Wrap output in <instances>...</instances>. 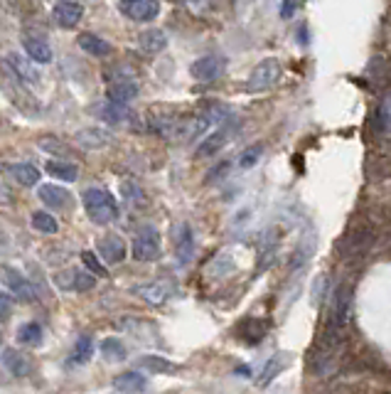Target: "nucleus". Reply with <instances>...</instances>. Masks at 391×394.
Here are the masks:
<instances>
[{
    "label": "nucleus",
    "mask_w": 391,
    "mask_h": 394,
    "mask_svg": "<svg viewBox=\"0 0 391 394\" xmlns=\"http://www.w3.org/2000/svg\"><path fill=\"white\" fill-rule=\"evenodd\" d=\"M261 156H263V146H251V148H246L244 153L239 156V168L241 170H249V168H254L256 163L261 161Z\"/></svg>",
    "instance_id": "34"
},
{
    "label": "nucleus",
    "mask_w": 391,
    "mask_h": 394,
    "mask_svg": "<svg viewBox=\"0 0 391 394\" xmlns=\"http://www.w3.org/2000/svg\"><path fill=\"white\" fill-rule=\"evenodd\" d=\"M172 281H167V278H158V281H151V283H143V286H138V296H141L146 304L151 306H163L167 299L172 296Z\"/></svg>",
    "instance_id": "13"
},
{
    "label": "nucleus",
    "mask_w": 391,
    "mask_h": 394,
    "mask_svg": "<svg viewBox=\"0 0 391 394\" xmlns=\"http://www.w3.org/2000/svg\"><path fill=\"white\" fill-rule=\"evenodd\" d=\"M121 15L136 22H151L160 13V3L158 0H121L118 3Z\"/></svg>",
    "instance_id": "7"
},
{
    "label": "nucleus",
    "mask_w": 391,
    "mask_h": 394,
    "mask_svg": "<svg viewBox=\"0 0 391 394\" xmlns=\"http://www.w3.org/2000/svg\"><path fill=\"white\" fill-rule=\"evenodd\" d=\"M229 116V109L219 102H202L185 121H177L175 138L177 141H195L202 133L210 131L214 123H221Z\"/></svg>",
    "instance_id": "1"
},
{
    "label": "nucleus",
    "mask_w": 391,
    "mask_h": 394,
    "mask_svg": "<svg viewBox=\"0 0 391 394\" xmlns=\"http://www.w3.org/2000/svg\"><path fill=\"white\" fill-rule=\"evenodd\" d=\"M40 200L52 210H69V208H74V197H71V192L67 190V187H62V185H52V182H50V185L40 187Z\"/></svg>",
    "instance_id": "16"
},
{
    "label": "nucleus",
    "mask_w": 391,
    "mask_h": 394,
    "mask_svg": "<svg viewBox=\"0 0 391 394\" xmlns=\"http://www.w3.org/2000/svg\"><path fill=\"white\" fill-rule=\"evenodd\" d=\"M18 343L20 345H40L42 343V328L40 323H25L18 328Z\"/></svg>",
    "instance_id": "30"
},
{
    "label": "nucleus",
    "mask_w": 391,
    "mask_h": 394,
    "mask_svg": "<svg viewBox=\"0 0 391 394\" xmlns=\"http://www.w3.org/2000/svg\"><path fill=\"white\" fill-rule=\"evenodd\" d=\"M11 175L25 187H32L40 182V170L32 163H15V165H11Z\"/></svg>",
    "instance_id": "26"
},
{
    "label": "nucleus",
    "mask_w": 391,
    "mask_h": 394,
    "mask_svg": "<svg viewBox=\"0 0 391 394\" xmlns=\"http://www.w3.org/2000/svg\"><path fill=\"white\" fill-rule=\"evenodd\" d=\"M160 232L156 227H143L138 229L136 239H133V247H130V254L136 261H156L160 257Z\"/></svg>",
    "instance_id": "4"
},
{
    "label": "nucleus",
    "mask_w": 391,
    "mask_h": 394,
    "mask_svg": "<svg viewBox=\"0 0 391 394\" xmlns=\"http://www.w3.org/2000/svg\"><path fill=\"white\" fill-rule=\"evenodd\" d=\"M141 365L146 369H151V372H158V374H175L177 372V365L175 362H167V360L156 358V355H151V358H143Z\"/></svg>",
    "instance_id": "32"
},
{
    "label": "nucleus",
    "mask_w": 391,
    "mask_h": 394,
    "mask_svg": "<svg viewBox=\"0 0 391 394\" xmlns=\"http://www.w3.org/2000/svg\"><path fill=\"white\" fill-rule=\"evenodd\" d=\"M96 249H99V257L104 259L106 264L123 261L125 252H128V247H125V242L118 234H104V237L99 239V244H96Z\"/></svg>",
    "instance_id": "15"
},
{
    "label": "nucleus",
    "mask_w": 391,
    "mask_h": 394,
    "mask_svg": "<svg viewBox=\"0 0 391 394\" xmlns=\"http://www.w3.org/2000/svg\"><path fill=\"white\" fill-rule=\"evenodd\" d=\"M286 360H288V358H286V355H283V353H278L276 358L268 360L266 367H263V372L259 374V387H266V384L271 382V379L276 377V374L283 369V365H286Z\"/></svg>",
    "instance_id": "31"
},
{
    "label": "nucleus",
    "mask_w": 391,
    "mask_h": 394,
    "mask_svg": "<svg viewBox=\"0 0 391 394\" xmlns=\"http://www.w3.org/2000/svg\"><path fill=\"white\" fill-rule=\"evenodd\" d=\"M170 3H175V6H187V3H192V0H170Z\"/></svg>",
    "instance_id": "40"
},
{
    "label": "nucleus",
    "mask_w": 391,
    "mask_h": 394,
    "mask_svg": "<svg viewBox=\"0 0 391 394\" xmlns=\"http://www.w3.org/2000/svg\"><path fill=\"white\" fill-rule=\"evenodd\" d=\"M8 64L15 69V74L20 76L25 84H37V81H40V74H37V69L30 64V62L22 60L20 55H11V57H8Z\"/></svg>",
    "instance_id": "27"
},
{
    "label": "nucleus",
    "mask_w": 391,
    "mask_h": 394,
    "mask_svg": "<svg viewBox=\"0 0 391 394\" xmlns=\"http://www.w3.org/2000/svg\"><path fill=\"white\" fill-rule=\"evenodd\" d=\"M172 237V249H175V259L177 264L187 266L195 257V234H192V227L187 222H177L170 232Z\"/></svg>",
    "instance_id": "6"
},
{
    "label": "nucleus",
    "mask_w": 391,
    "mask_h": 394,
    "mask_svg": "<svg viewBox=\"0 0 391 394\" xmlns=\"http://www.w3.org/2000/svg\"><path fill=\"white\" fill-rule=\"evenodd\" d=\"M0 278H3V283H6V286L11 288L13 293H15L18 299L27 301V304L37 301L35 286H32V283L27 281V278L22 276V273L18 271V269H13V266H0Z\"/></svg>",
    "instance_id": "10"
},
{
    "label": "nucleus",
    "mask_w": 391,
    "mask_h": 394,
    "mask_svg": "<svg viewBox=\"0 0 391 394\" xmlns=\"http://www.w3.org/2000/svg\"><path fill=\"white\" fill-rule=\"evenodd\" d=\"M114 387L123 394H141L143 389L148 387V382L141 372H121L118 377L114 379Z\"/></svg>",
    "instance_id": "22"
},
{
    "label": "nucleus",
    "mask_w": 391,
    "mask_h": 394,
    "mask_svg": "<svg viewBox=\"0 0 391 394\" xmlns=\"http://www.w3.org/2000/svg\"><path fill=\"white\" fill-rule=\"evenodd\" d=\"M296 0H283V11H281V18H291L293 11H296L298 6H293Z\"/></svg>",
    "instance_id": "39"
},
{
    "label": "nucleus",
    "mask_w": 391,
    "mask_h": 394,
    "mask_svg": "<svg viewBox=\"0 0 391 394\" xmlns=\"http://www.w3.org/2000/svg\"><path fill=\"white\" fill-rule=\"evenodd\" d=\"M74 141H76V146H81L84 151H99V148L109 146V143L114 141V136L99 126H89V128H81L74 136Z\"/></svg>",
    "instance_id": "18"
},
{
    "label": "nucleus",
    "mask_w": 391,
    "mask_h": 394,
    "mask_svg": "<svg viewBox=\"0 0 391 394\" xmlns=\"http://www.w3.org/2000/svg\"><path fill=\"white\" fill-rule=\"evenodd\" d=\"M221 72H224V60L217 55L200 57V60H195L190 67V74L195 76L197 81H214Z\"/></svg>",
    "instance_id": "12"
},
{
    "label": "nucleus",
    "mask_w": 391,
    "mask_h": 394,
    "mask_svg": "<svg viewBox=\"0 0 391 394\" xmlns=\"http://www.w3.org/2000/svg\"><path fill=\"white\" fill-rule=\"evenodd\" d=\"M101 355H104L106 362H121V360H125L128 350H125V345L118 338H106L101 343Z\"/></svg>",
    "instance_id": "29"
},
{
    "label": "nucleus",
    "mask_w": 391,
    "mask_h": 394,
    "mask_svg": "<svg viewBox=\"0 0 391 394\" xmlns=\"http://www.w3.org/2000/svg\"><path fill=\"white\" fill-rule=\"evenodd\" d=\"M55 283L60 288H67V291H91L96 286V276L91 271H84V269H67V271L57 273Z\"/></svg>",
    "instance_id": "11"
},
{
    "label": "nucleus",
    "mask_w": 391,
    "mask_h": 394,
    "mask_svg": "<svg viewBox=\"0 0 391 394\" xmlns=\"http://www.w3.org/2000/svg\"><path fill=\"white\" fill-rule=\"evenodd\" d=\"M76 45H79L81 50H84L86 55H91V57L111 55V45L104 40V37L94 35V32H81V35L76 37Z\"/></svg>",
    "instance_id": "21"
},
{
    "label": "nucleus",
    "mask_w": 391,
    "mask_h": 394,
    "mask_svg": "<svg viewBox=\"0 0 391 394\" xmlns=\"http://www.w3.org/2000/svg\"><path fill=\"white\" fill-rule=\"evenodd\" d=\"M81 261H84V266L89 269L94 276H106V269H104V264L96 259V254H91V252H81Z\"/></svg>",
    "instance_id": "35"
},
{
    "label": "nucleus",
    "mask_w": 391,
    "mask_h": 394,
    "mask_svg": "<svg viewBox=\"0 0 391 394\" xmlns=\"http://www.w3.org/2000/svg\"><path fill=\"white\" fill-rule=\"evenodd\" d=\"M45 170L62 182H74L76 177H79V168H76L74 163H67V161H50L45 165Z\"/></svg>",
    "instance_id": "25"
},
{
    "label": "nucleus",
    "mask_w": 391,
    "mask_h": 394,
    "mask_svg": "<svg viewBox=\"0 0 391 394\" xmlns=\"http://www.w3.org/2000/svg\"><path fill=\"white\" fill-rule=\"evenodd\" d=\"M281 79V62L278 60H263L261 64L254 67L249 81H246V89L259 94V91H268L276 81Z\"/></svg>",
    "instance_id": "5"
},
{
    "label": "nucleus",
    "mask_w": 391,
    "mask_h": 394,
    "mask_svg": "<svg viewBox=\"0 0 391 394\" xmlns=\"http://www.w3.org/2000/svg\"><path fill=\"white\" fill-rule=\"evenodd\" d=\"M32 227L42 234H55L60 229V224H57V219L50 212H42L40 210V212H32Z\"/></svg>",
    "instance_id": "33"
},
{
    "label": "nucleus",
    "mask_w": 391,
    "mask_h": 394,
    "mask_svg": "<svg viewBox=\"0 0 391 394\" xmlns=\"http://www.w3.org/2000/svg\"><path fill=\"white\" fill-rule=\"evenodd\" d=\"M91 358H94V343H91L89 335H79L67 362H69V367H79V365L91 362Z\"/></svg>",
    "instance_id": "24"
},
{
    "label": "nucleus",
    "mask_w": 391,
    "mask_h": 394,
    "mask_svg": "<svg viewBox=\"0 0 391 394\" xmlns=\"http://www.w3.org/2000/svg\"><path fill=\"white\" fill-rule=\"evenodd\" d=\"M52 15H55V22L60 27H74L84 18V6H79L76 0H60Z\"/></svg>",
    "instance_id": "19"
},
{
    "label": "nucleus",
    "mask_w": 391,
    "mask_h": 394,
    "mask_svg": "<svg viewBox=\"0 0 391 394\" xmlns=\"http://www.w3.org/2000/svg\"><path fill=\"white\" fill-rule=\"evenodd\" d=\"M231 133H234V126H231L229 116H226L224 121L219 123V128H217V131H212L210 136H207L205 141L197 146L195 158H212L214 153H219L221 148L226 146V141L231 138Z\"/></svg>",
    "instance_id": "8"
},
{
    "label": "nucleus",
    "mask_w": 391,
    "mask_h": 394,
    "mask_svg": "<svg viewBox=\"0 0 391 394\" xmlns=\"http://www.w3.org/2000/svg\"><path fill=\"white\" fill-rule=\"evenodd\" d=\"M138 91H141V86H138L136 79H130V74H123V76L118 74V76H111L109 89H106V99L116 104H128L136 99Z\"/></svg>",
    "instance_id": "9"
},
{
    "label": "nucleus",
    "mask_w": 391,
    "mask_h": 394,
    "mask_svg": "<svg viewBox=\"0 0 391 394\" xmlns=\"http://www.w3.org/2000/svg\"><path fill=\"white\" fill-rule=\"evenodd\" d=\"M99 116L104 118L106 123H125L130 118V111H128L125 104L106 102L104 107L99 109Z\"/></svg>",
    "instance_id": "28"
},
{
    "label": "nucleus",
    "mask_w": 391,
    "mask_h": 394,
    "mask_svg": "<svg viewBox=\"0 0 391 394\" xmlns=\"http://www.w3.org/2000/svg\"><path fill=\"white\" fill-rule=\"evenodd\" d=\"M371 244H374V234L366 232V229H355V232L347 234L345 244H342V254L347 259H359L369 252Z\"/></svg>",
    "instance_id": "14"
},
{
    "label": "nucleus",
    "mask_w": 391,
    "mask_h": 394,
    "mask_svg": "<svg viewBox=\"0 0 391 394\" xmlns=\"http://www.w3.org/2000/svg\"><path fill=\"white\" fill-rule=\"evenodd\" d=\"M229 168H231V163L229 161H224V163H219V165L214 168V170L207 175V182H214V180H219V177H224L226 172H229Z\"/></svg>",
    "instance_id": "37"
},
{
    "label": "nucleus",
    "mask_w": 391,
    "mask_h": 394,
    "mask_svg": "<svg viewBox=\"0 0 391 394\" xmlns=\"http://www.w3.org/2000/svg\"><path fill=\"white\" fill-rule=\"evenodd\" d=\"M138 42H141V47L148 55H158V52H163L167 47V35L163 30H158V27H148V30H143L138 35Z\"/></svg>",
    "instance_id": "23"
},
{
    "label": "nucleus",
    "mask_w": 391,
    "mask_h": 394,
    "mask_svg": "<svg viewBox=\"0 0 391 394\" xmlns=\"http://www.w3.org/2000/svg\"><path fill=\"white\" fill-rule=\"evenodd\" d=\"M13 313V299L8 293H0V323H6Z\"/></svg>",
    "instance_id": "36"
},
{
    "label": "nucleus",
    "mask_w": 391,
    "mask_h": 394,
    "mask_svg": "<svg viewBox=\"0 0 391 394\" xmlns=\"http://www.w3.org/2000/svg\"><path fill=\"white\" fill-rule=\"evenodd\" d=\"M40 148H45V151H52V153H64V146H60V141H55V138H42Z\"/></svg>",
    "instance_id": "38"
},
{
    "label": "nucleus",
    "mask_w": 391,
    "mask_h": 394,
    "mask_svg": "<svg viewBox=\"0 0 391 394\" xmlns=\"http://www.w3.org/2000/svg\"><path fill=\"white\" fill-rule=\"evenodd\" d=\"M0 345H3V333H0Z\"/></svg>",
    "instance_id": "41"
},
{
    "label": "nucleus",
    "mask_w": 391,
    "mask_h": 394,
    "mask_svg": "<svg viewBox=\"0 0 391 394\" xmlns=\"http://www.w3.org/2000/svg\"><path fill=\"white\" fill-rule=\"evenodd\" d=\"M0 360H3V367H6L8 372L13 374V377H27V374L32 372V360L27 358L22 350H18V348L3 350Z\"/></svg>",
    "instance_id": "17"
},
{
    "label": "nucleus",
    "mask_w": 391,
    "mask_h": 394,
    "mask_svg": "<svg viewBox=\"0 0 391 394\" xmlns=\"http://www.w3.org/2000/svg\"><path fill=\"white\" fill-rule=\"evenodd\" d=\"M22 45H25V52L32 62H37V64H47V62H52V47L45 37L25 35L22 37Z\"/></svg>",
    "instance_id": "20"
},
{
    "label": "nucleus",
    "mask_w": 391,
    "mask_h": 394,
    "mask_svg": "<svg viewBox=\"0 0 391 394\" xmlns=\"http://www.w3.org/2000/svg\"><path fill=\"white\" fill-rule=\"evenodd\" d=\"M352 306H355V288L350 281H340V286L332 293V308L330 318H327V338H340L345 325L350 323Z\"/></svg>",
    "instance_id": "2"
},
{
    "label": "nucleus",
    "mask_w": 391,
    "mask_h": 394,
    "mask_svg": "<svg viewBox=\"0 0 391 394\" xmlns=\"http://www.w3.org/2000/svg\"><path fill=\"white\" fill-rule=\"evenodd\" d=\"M81 203H84L86 215H89V219L94 224H111L118 217V203H116V197L109 190H104V187H89V190H84Z\"/></svg>",
    "instance_id": "3"
}]
</instances>
